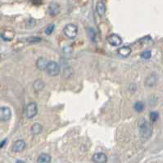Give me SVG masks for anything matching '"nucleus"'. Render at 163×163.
I'll use <instances>...</instances> for the list:
<instances>
[{
  "mask_svg": "<svg viewBox=\"0 0 163 163\" xmlns=\"http://www.w3.org/2000/svg\"><path fill=\"white\" fill-rule=\"evenodd\" d=\"M139 130L141 137L144 139H148L151 137L152 133L151 124L144 118H140L139 121Z\"/></svg>",
  "mask_w": 163,
  "mask_h": 163,
  "instance_id": "nucleus-1",
  "label": "nucleus"
},
{
  "mask_svg": "<svg viewBox=\"0 0 163 163\" xmlns=\"http://www.w3.org/2000/svg\"><path fill=\"white\" fill-rule=\"evenodd\" d=\"M63 33H64L65 36L67 38L70 39H74L77 36V34H78V27L75 24H67L63 28Z\"/></svg>",
  "mask_w": 163,
  "mask_h": 163,
  "instance_id": "nucleus-2",
  "label": "nucleus"
},
{
  "mask_svg": "<svg viewBox=\"0 0 163 163\" xmlns=\"http://www.w3.org/2000/svg\"><path fill=\"white\" fill-rule=\"evenodd\" d=\"M47 74L50 76H57L60 74V66L58 62L54 61H49L46 68Z\"/></svg>",
  "mask_w": 163,
  "mask_h": 163,
  "instance_id": "nucleus-3",
  "label": "nucleus"
},
{
  "mask_svg": "<svg viewBox=\"0 0 163 163\" xmlns=\"http://www.w3.org/2000/svg\"><path fill=\"white\" fill-rule=\"evenodd\" d=\"M37 112H38V108H37V104L35 103H30L26 106L25 111L26 118L32 119L33 117H35L36 116Z\"/></svg>",
  "mask_w": 163,
  "mask_h": 163,
  "instance_id": "nucleus-4",
  "label": "nucleus"
},
{
  "mask_svg": "<svg viewBox=\"0 0 163 163\" xmlns=\"http://www.w3.org/2000/svg\"><path fill=\"white\" fill-rule=\"evenodd\" d=\"M12 117V112L9 108L7 107H1L0 108V121H7Z\"/></svg>",
  "mask_w": 163,
  "mask_h": 163,
  "instance_id": "nucleus-5",
  "label": "nucleus"
},
{
  "mask_svg": "<svg viewBox=\"0 0 163 163\" xmlns=\"http://www.w3.org/2000/svg\"><path fill=\"white\" fill-rule=\"evenodd\" d=\"M108 44L114 47H118L120 45H121L122 44V39L117 34H112L108 37Z\"/></svg>",
  "mask_w": 163,
  "mask_h": 163,
  "instance_id": "nucleus-6",
  "label": "nucleus"
},
{
  "mask_svg": "<svg viewBox=\"0 0 163 163\" xmlns=\"http://www.w3.org/2000/svg\"><path fill=\"white\" fill-rule=\"evenodd\" d=\"M61 10L60 5L58 4V2H51L48 8V12L51 16H56L57 15H58Z\"/></svg>",
  "mask_w": 163,
  "mask_h": 163,
  "instance_id": "nucleus-7",
  "label": "nucleus"
},
{
  "mask_svg": "<svg viewBox=\"0 0 163 163\" xmlns=\"http://www.w3.org/2000/svg\"><path fill=\"white\" fill-rule=\"evenodd\" d=\"M25 146H26V144H25V142L24 140H16V142L14 143V144L12 145V149L15 152H22L25 149Z\"/></svg>",
  "mask_w": 163,
  "mask_h": 163,
  "instance_id": "nucleus-8",
  "label": "nucleus"
},
{
  "mask_svg": "<svg viewBox=\"0 0 163 163\" xmlns=\"http://www.w3.org/2000/svg\"><path fill=\"white\" fill-rule=\"evenodd\" d=\"M93 161L94 163H107L108 156L104 152H97L93 156Z\"/></svg>",
  "mask_w": 163,
  "mask_h": 163,
  "instance_id": "nucleus-9",
  "label": "nucleus"
},
{
  "mask_svg": "<svg viewBox=\"0 0 163 163\" xmlns=\"http://www.w3.org/2000/svg\"><path fill=\"white\" fill-rule=\"evenodd\" d=\"M49 61L44 58H39L36 61V67L39 71H44V70H46L47 67H48V64Z\"/></svg>",
  "mask_w": 163,
  "mask_h": 163,
  "instance_id": "nucleus-10",
  "label": "nucleus"
},
{
  "mask_svg": "<svg viewBox=\"0 0 163 163\" xmlns=\"http://www.w3.org/2000/svg\"><path fill=\"white\" fill-rule=\"evenodd\" d=\"M117 52H118L120 56H121L123 58H126L130 54L132 49L130 46H122L117 50Z\"/></svg>",
  "mask_w": 163,
  "mask_h": 163,
  "instance_id": "nucleus-11",
  "label": "nucleus"
},
{
  "mask_svg": "<svg viewBox=\"0 0 163 163\" xmlns=\"http://www.w3.org/2000/svg\"><path fill=\"white\" fill-rule=\"evenodd\" d=\"M96 11L99 16H104L106 12V4L104 1H99L96 4Z\"/></svg>",
  "mask_w": 163,
  "mask_h": 163,
  "instance_id": "nucleus-12",
  "label": "nucleus"
},
{
  "mask_svg": "<svg viewBox=\"0 0 163 163\" xmlns=\"http://www.w3.org/2000/svg\"><path fill=\"white\" fill-rule=\"evenodd\" d=\"M156 81H157L156 76L155 75H153V74H152V75L148 76L146 80H145V85L147 87H152V86L156 85Z\"/></svg>",
  "mask_w": 163,
  "mask_h": 163,
  "instance_id": "nucleus-13",
  "label": "nucleus"
},
{
  "mask_svg": "<svg viewBox=\"0 0 163 163\" xmlns=\"http://www.w3.org/2000/svg\"><path fill=\"white\" fill-rule=\"evenodd\" d=\"M51 156L49 154L47 153H41L37 159V162L38 163H50Z\"/></svg>",
  "mask_w": 163,
  "mask_h": 163,
  "instance_id": "nucleus-14",
  "label": "nucleus"
},
{
  "mask_svg": "<svg viewBox=\"0 0 163 163\" xmlns=\"http://www.w3.org/2000/svg\"><path fill=\"white\" fill-rule=\"evenodd\" d=\"M42 130H43V127L39 123H35L30 128V131L33 135H38L41 133Z\"/></svg>",
  "mask_w": 163,
  "mask_h": 163,
  "instance_id": "nucleus-15",
  "label": "nucleus"
},
{
  "mask_svg": "<svg viewBox=\"0 0 163 163\" xmlns=\"http://www.w3.org/2000/svg\"><path fill=\"white\" fill-rule=\"evenodd\" d=\"M45 86V84L42 80H36V81L34 82L33 84V87H34V90L37 92H39V91H41L43 89Z\"/></svg>",
  "mask_w": 163,
  "mask_h": 163,
  "instance_id": "nucleus-16",
  "label": "nucleus"
},
{
  "mask_svg": "<svg viewBox=\"0 0 163 163\" xmlns=\"http://www.w3.org/2000/svg\"><path fill=\"white\" fill-rule=\"evenodd\" d=\"M14 35H15V34L13 31H9V30H5L1 34V36L5 41H11L13 39Z\"/></svg>",
  "mask_w": 163,
  "mask_h": 163,
  "instance_id": "nucleus-17",
  "label": "nucleus"
},
{
  "mask_svg": "<svg viewBox=\"0 0 163 163\" xmlns=\"http://www.w3.org/2000/svg\"><path fill=\"white\" fill-rule=\"evenodd\" d=\"M134 109L137 112H142L144 109V104L142 102H137L134 104Z\"/></svg>",
  "mask_w": 163,
  "mask_h": 163,
  "instance_id": "nucleus-18",
  "label": "nucleus"
},
{
  "mask_svg": "<svg viewBox=\"0 0 163 163\" xmlns=\"http://www.w3.org/2000/svg\"><path fill=\"white\" fill-rule=\"evenodd\" d=\"M149 117H150V121H151V122L154 123V122H156V121L158 120L159 113L157 112H152L150 113Z\"/></svg>",
  "mask_w": 163,
  "mask_h": 163,
  "instance_id": "nucleus-19",
  "label": "nucleus"
},
{
  "mask_svg": "<svg viewBox=\"0 0 163 163\" xmlns=\"http://www.w3.org/2000/svg\"><path fill=\"white\" fill-rule=\"evenodd\" d=\"M41 38L39 37H36V36H33V37H30L27 39V42L30 43V44H36V43H39L41 41Z\"/></svg>",
  "mask_w": 163,
  "mask_h": 163,
  "instance_id": "nucleus-20",
  "label": "nucleus"
},
{
  "mask_svg": "<svg viewBox=\"0 0 163 163\" xmlns=\"http://www.w3.org/2000/svg\"><path fill=\"white\" fill-rule=\"evenodd\" d=\"M151 57H152V53L150 50H146L141 53V58H142L143 59H146V60L150 59Z\"/></svg>",
  "mask_w": 163,
  "mask_h": 163,
  "instance_id": "nucleus-21",
  "label": "nucleus"
},
{
  "mask_svg": "<svg viewBox=\"0 0 163 163\" xmlns=\"http://www.w3.org/2000/svg\"><path fill=\"white\" fill-rule=\"evenodd\" d=\"M54 29H55V25H54V24H50V25H48V27H47L46 30H45V33H46V35H50L53 32Z\"/></svg>",
  "mask_w": 163,
  "mask_h": 163,
  "instance_id": "nucleus-22",
  "label": "nucleus"
},
{
  "mask_svg": "<svg viewBox=\"0 0 163 163\" xmlns=\"http://www.w3.org/2000/svg\"><path fill=\"white\" fill-rule=\"evenodd\" d=\"M71 75H72V69H71V67H67L63 71V76L66 78H69L70 76H71Z\"/></svg>",
  "mask_w": 163,
  "mask_h": 163,
  "instance_id": "nucleus-23",
  "label": "nucleus"
},
{
  "mask_svg": "<svg viewBox=\"0 0 163 163\" xmlns=\"http://www.w3.org/2000/svg\"><path fill=\"white\" fill-rule=\"evenodd\" d=\"M6 141H7V139H4V140H3V141H2V142L0 143V148H1L3 147V146H4V144H5V143H6Z\"/></svg>",
  "mask_w": 163,
  "mask_h": 163,
  "instance_id": "nucleus-24",
  "label": "nucleus"
},
{
  "mask_svg": "<svg viewBox=\"0 0 163 163\" xmlns=\"http://www.w3.org/2000/svg\"><path fill=\"white\" fill-rule=\"evenodd\" d=\"M16 163H25V161H21V160H18V161H16Z\"/></svg>",
  "mask_w": 163,
  "mask_h": 163,
  "instance_id": "nucleus-25",
  "label": "nucleus"
}]
</instances>
